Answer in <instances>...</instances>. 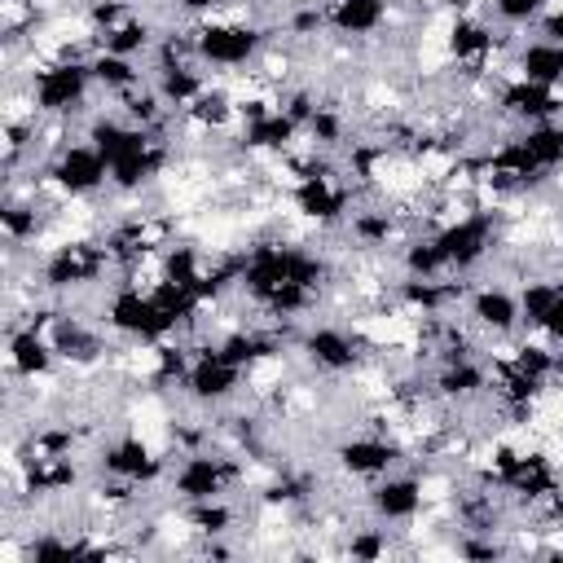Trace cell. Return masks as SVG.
I'll return each instance as SVG.
<instances>
[{
  "label": "cell",
  "instance_id": "obj_1",
  "mask_svg": "<svg viewBox=\"0 0 563 563\" xmlns=\"http://www.w3.org/2000/svg\"><path fill=\"white\" fill-rule=\"evenodd\" d=\"M84 84H88V71L84 66H53V71H40L36 80V106L40 110H66L84 97Z\"/></svg>",
  "mask_w": 563,
  "mask_h": 563
},
{
  "label": "cell",
  "instance_id": "obj_2",
  "mask_svg": "<svg viewBox=\"0 0 563 563\" xmlns=\"http://www.w3.org/2000/svg\"><path fill=\"white\" fill-rule=\"evenodd\" d=\"M489 234H493V220H489V216H471V220H462V225L445 229V234L436 238V247L445 251L449 264H471L476 256H484V247H489Z\"/></svg>",
  "mask_w": 563,
  "mask_h": 563
},
{
  "label": "cell",
  "instance_id": "obj_3",
  "mask_svg": "<svg viewBox=\"0 0 563 563\" xmlns=\"http://www.w3.org/2000/svg\"><path fill=\"white\" fill-rule=\"evenodd\" d=\"M198 53L212 62H225V66H238L256 53V31L247 27H207L198 31Z\"/></svg>",
  "mask_w": 563,
  "mask_h": 563
},
{
  "label": "cell",
  "instance_id": "obj_4",
  "mask_svg": "<svg viewBox=\"0 0 563 563\" xmlns=\"http://www.w3.org/2000/svg\"><path fill=\"white\" fill-rule=\"evenodd\" d=\"M190 388L198 401H220V396H229L238 388V366L225 361L220 352H203V361H198L190 374Z\"/></svg>",
  "mask_w": 563,
  "mask_h": 563
},
{
  "label": "cell",
  "instance_id": "obj_5",
  "mask_svg": "<svg viewBox=\"0 0 563 563\" xmlns=\"http://www.w3.org/2000/svg\"><path fill=\"white\" fill-rule=\"evenodd\" d=\"M106 168L110 163L97 150H66L58 163V181H62V190H71V194H88L102 185Z\"/></svg>",
  "mask_w": 563,
  "mask_h": 563
},
{
  "label": "cell",
  "instance_id": "obj_6",
  "mask_svg": "<svg viewBox=\"0 0 563 563\" xmlns=\"http://www.w3.org/2000/svg\"><path fill=\"white\" fill-rule=\"evenodd\" d=\"M220 480H225V467L212 458H190L181 467V476H176V489L185 493L190 502H207L220 493Z\"/></svg>",
  "mask_w": 563,
  "mask_h": 563
},
{
  "label": "cell",
  "instance_id": "obj_7",
  "mask_svg": "<svg viewBox=\"0 0 563 563\" xmlns=\"http://www.w3.org/2000/svg\"><path fill=\"white\" fill-rule=\"evenodd\" d=\"M524 80L555 88L563 80V44H533V49H524Z\"/></svg>",
  "mask_w": 563,
  "mask_h": 563
},
{
  "label": "cell",
  "instance_id": "obj_8",
  "mask_svg": "<svg viewBox=\"0 0 563 563\" xmlns=\"http://www.w3.org/2000/svg\"><path fill=\"white\" fill-rule=\"evenodd\" d=\"M418 502H423V489L414 480H388L383 489H374V506H379L388 520H401V515H414Z\"/></svg>",
  "mask_w": 563,
  "mask_h": 563
},
{
  "label": "cell",
  "instance_id": "obj_9",
  "mask_svg": "<svg viewBox=\"0 0 563 563\" xmlns=\"http://www.w3.org/2000/svg\"><path fill=\"white\" fill-rule=\"evenodd\" d=\"M379 22H383V0H339L335 5V27L339 31L361 36V31H374Z\"/></svg>",
  "mask_w": 563,
  "mask_h": 563
},
{
  "label": "cell",
  "instance_id": "obj_10",
  "mask_svg": "<svg viewBox=\"0 0 563 563\" xmlns=\"http://www.w3.org/2000/svg\"><path fill=\"white\" fill-rule=\"evenodd\" d=\"M308 352H313V357L322 361V366H330V370H348L352 357H357L339 330H313V335H308Z\"/></svg>",
  "mask_w": 563,
  "mask_h": 563
},
{
  "label": "cell",
  "instance_id": "obj_11",
  "mask_svg": "<svg viewBox=\"0 0 563 563\" xmlns=\"http://www.w3.org/2000/svg\"><path fill=\"white\" fill-rule=\"evenodd\" d=\"M396 462V449L383 445V440H352L344 445V467L348 471H383Z\"/></svg>",
  "mask_w": 563,
  "mask_h": 563
},
{
  "label": "cell",
  "instance_id": "obj_12",
  "mask_svg": "<svg viewBox=\"0 0 563 563\" xmlns=\"http://www.w3.org/2000/svg\"><path fill=\"white\" fill-rule=\"evenodd\" d=\"M106 467L110 471H119V476H154L159 471V462H154L146 454V445H137V440H128V445H119V449H110L106 454Z\"/></svg>",
  "mask_w": 563,
  "mask_h": 563
},
{
  "label": "cell",
  "instance_id": "obj_13",
  "mask_svg": "<svg viewBox=\"0 0 563 563\" xmlns=\"http://www.w3.org/2000/svg\"><path fill=\"white\" fill-rule=\"evenodd\" d=\"M476 317L493 330H511L515 326V300L502 291H480L476 295Z\"/></svg>",
  "mask_w": 563,
  "mask_h": 563
},
{
  "label": "cell",
  "instance_id": "obj_14",
  "mask_svg": "<svg viewBox=\"0 0 563 563\" xmlns=\"http://www.w3.org/2000/svg\"><path fill=\"white\" fill-rule=\"evenodd\" d=\"M300 207L308 216H322V220H330L344 207V194H330L326 190V176H308L304 181V190H300Z\"/></svg>",
  "mask_w": 563,
  "mask_h": 563
},
{
  "label": "cell",
  "instance_id": "obj_15",
  "mask_svg": "<svg viewBox=\"0 0 563 563\" xmlns=\"http://www.w3.org/2000/svg\"><path fill=\"white\" fill-rule=\"evenodd\" d=\"M524 150L537 168H550V163L563 159V128H537L524 137Z\"/></svg>",
  "mask_w": 563,
  "mask_h": 563
},
{
  "label": "cell",
  "instance_id": "obj_16",
  "mask_svg": "<svg viewBox=\"0 0 563 563\" xmlns=\"http://www.w3.org/2000/svg\"><path fill=\"white\" fill-rule=\"evenodd\" d=\"M291 132H295V119H286V115L256 119V124L247 128V146H286Z\"/></svg>",
  "mask_w": 563,
  "mask_h": 563
},
{
  "label": "cell",
  "instance_id": "obj_17",
  "mask_svg": "<svg viewBox=\"0 0 563 563\" xmlns=\"http://www.w3.org/2000/svg\"><path fill=\"white\" fill-rule=\"evenodd\" d=\"M14 366H18L22 374H36V370L49 366V348H44L40 339H36V330L14 339Z\"/></svg>",
  "mask_w": 563,
  "mask_h": 563
},
{
  "label": "cell",
  "instance_id": "obj_18",
  "mask_svg": "<svg viewBox=\"0 0 563 563\" xmlns=\"http://www.w3.org/2000/svg\"><path fill=\"white\" fill-rule=\"evenodd\" d=\"M93 75L102 84H110V88H132L137 84V71H132V66L119 58V53H106V58H97L93 62Z\"/></svg>",
  "mask_w": 563,
  "mask_h": 563
},
{
  "label": "cell",
  "instance_id": "obj_19",
  "mask_svg": "<svg viewBox=\"0 0 563 563\" xmlns=\"http://www.w3.org/2000/svg\"><path fill=\"white\" fill-rule=\"evenodd\" d=\"M489 49V31L476 27V22H458L454 27V53L458 58H476V53Z\"/></svg>",
  "mask_w": 563,
  "mask_h": 563
},
{
  "label": "cell",
  "instance_id": "obj_20",
  "mask_svg": "<svg viewBox=\"0 0 563 563\" xmlns=\"http://www.w3.org/2000/svg\"><path fill=\"white\" fill-rule=\"evenodd\" d=\"M559 291H563V286H542V282L528 286V291H524V313H528V322L542 326V317L550 313V304L559 300Z\"/></svg>",
  "mask_w": 563,
  "mask_h": 563
},
{
  "label": "cell",
  "instance_id": "obj_21",
  "mask_svg": "<svg viewBox=\"0 0 563 563\" xmlns=\"http://www.w3.org/2000/svg\"><path fill=\"white\" fill-rule=\"evenodd\" d=\"M480 370H471L467 361H454V366L445 370V379H440V388H445L449 396H467V392H476L480 388Z\"/></svg>",
  "mask_w": 563,
  "mask_h": 563
},
{
  "label": "cell",
  "instance_id": "obj_22",
  "mask_svg": "<svg viewBox=\"0 0 563 563\" xmlns=\"http://www.w3.org/2000/svg\"><path fill=\"white\" fill-rule=\"evenodd\" d=\"M198 93V80L190 71H181V66H168V75H163V97H172V102H190Z\"/></svg>",
  "mask_w": 563,
  "mask_h": 563
},
{
  "label": "cell",
  "instance_id": "obj_23",
  "mask_svg": "<svg viewBox=\"0 0 563 563\" xmlns=\"http://www.w3.org/2000/svg\"><path fill=\"white\" fill-rule=\"evenodd\" d=\"M141 44H146V27H119V31H110L106 36V49L119 53V58L132 53V49H141Z\"/></svg>",
  "mask_w": 563,
  "mask_h": 563
},
{
  "label": "cell",
  "instance_id": "obj_24",
  "mask_svg": "<svg viewBox=\"0 0 563 563\" xmlns=\"http://www.w3.org/2000/svg\"><path fill=\"white\" fill-rule=\"evenodd\" d=\"M194 524L203 528V533H225L229 511H225V506H203V511H194Z\"/></svg>",
  "mask_w": 563,
  "mask_h": 563
},
{
  "label": "cell",
  "instance_id": "obj_25",
  "mask_svg": "<svg viewBox=\"0 0 563 563\" xmlns=\"http://www.w3.org/2000/svg\"><path fill=\"white\" fill-rule=\"evenodd\" d=\"M537 9H542V0H498V14H502V18H511V22L533 18Z\"/></svg>",
  "mask_w": 563,
  "mask_h": 563
},
{
  "label": "cell",
  "instance_id": "obj_26",
  "mask_svg": "<svg viewBox=\"0 0 563 563\" xmlns=\"http://www.w3.org/2000/svg\"><path fill=\"white\" fill-rule=\"evenodd\" d=\"M542 326H546V330H550V335H555V339H563V291H559V300L550 304V313L542 317Z\"/></svg>",
  "mask_w": 563,
  "mask_h": 563
},
{
  "label": "cell",
  "instance_id": "obj_27",
  "mask_svg": "<svg viewBox=\"0 0 563 563\" xmlns=\"http://www.w3.org/2000/svg\"><path fill=\"white\" fill-rule=\"evenodd\" d=\"M352 555L374 559V555H383V542H379V537H357V542H352Z\"/></svg>",
  "mask_w": 563,
  "mask_h": 563
},
{
  "label": "cell",
  "instance_id": "obj_28",
  "mask_svg": "<svg viewBox=\"0 0 563 563\" xmlns=\"http://www.w3.org/2000/svg\"><path fill=\"white\" fill-rule=\"evenodd\" d=\"M546 36H550V44H563V14H555L546 22Z\"/></svg>",
  "mask_w": 563,
  "mask_h": 563
},
{
  "label": "cell",
  "instance_id": "obj_29",
  "mask_svg": "<svg viewBox=\"0 0 563 563\" xmlns=\"http://www.w3.org/2000/svg\"><path fill=\"white\" fill-rule=\"evenodd\" d=\"M181 5H185V9H194V14H198V9H212L216 0H181Z\"/></svg>",
  "mask_w": 563,
  "mask_h": 563
}]
</instances>
